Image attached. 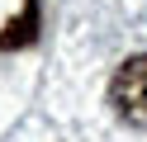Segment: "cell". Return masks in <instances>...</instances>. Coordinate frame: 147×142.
I'll list each match as a JSON object with an SVG mask.
<instances>
[{
  "mask_svg": "<svg viewBox=\"0 0 147 142\" xmlns=\"http://www.w3.org/2000/svg\"><path fill=\"white\" fill-rule=\"evenodd\" d=\"M109 104L128 128H147V52L128 57L109 81Z\"/></svg>",
  "mask_w": 147,
  "mask_h": 142,
  "instance_id": "obj_1",
  "label": "cell"
},
{
  "mask_svg": "<svg viewBox=\"0 0 147 142\" xmlns=\"http://www.w3.org/2000/svg\"><path fill=\"white\" fill-rule=\"evenodd\" d=\"M38 28H43V0H24V9L5 24V33H0V52L33 47V43H38Z\"/></svg>",
  "mask_w": 147,
  "mask_h": 142,
  "instance_id": "obj_2",
  "label": "cell"
}]
</instances>
